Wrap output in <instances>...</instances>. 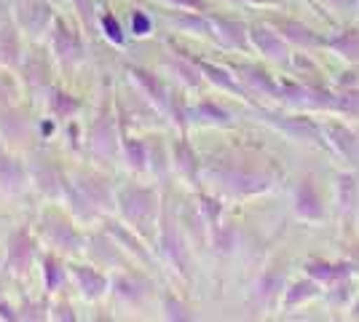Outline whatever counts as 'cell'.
Returning <instances> with one entry per match:
<instances>
[{"instance_id":"1","label":"cell","mask_w":359,"mask_h":322,"mask_svg":"<svg viewBox=\"0 0 359 322\" xmlns=\"http://www.w3.org/2000/svg\"><path fill=\"white\" fill-rule=\"evenodd\" d=\"M118 204L123 217L135 226L140 234H150L156 223V196L148 188H137L129 185L118 194Z\"/></svg>"},{"instance_id":"2","label":"cell","mask_w":359,"mask_h":322,"mask_svg":"<svg viewBox=\"0 0 359 322\" xmlns=\"http://www.w3.org/2000/svg\"><path fill=\"white\" fill-rule=\"evenodd\" d=\"M16 19L25 30L41 35L51 25V6L46 0H16Z\"/></svg>"},{"instance_id":"3","label":"cell","mask_w":359,"mask_h":322,"mask_svg":"<svg viewBox=\"0 0 359 322\" xmlns=\"http://www.w3.org/2000/svg\"><path fill=\"white\" fill-rule=\"evenodd\" d=\"M32 258H35V239L27 231H16L8 242V255H6V266L14 271L16 276L27 274Z\"/></svg>"},{"instance_id":"4","label":"cell","mask_w":359,"mask_h":322,"mask_svg":"<svg viewBox=\"0 0 359 322\" xmlns=\"http://www.w3.org/2000/svg\"><path fill=\"white\" fill-rule=\"evenodd\" d=\"M54 51L60 54V60L65 62H78L81 54H83V43L78 38V32L70 30V25L57 16L54 19Z\"/></svg>"},{"instance_id":"5","label":"cell","mask_w":359,"mask_h":322,"mask_svg":"<svg viewBox=\"0 0 359 322\" xmlns=\"http://www.w3.org/2000/svg\"><path fill=\"white\" fill-rule=\"evenodd\" d=\"M116 145H118V137H116V121L102 113L97 121H94V129H91V148L94 154L102 156V159H110L116 154Z\"/></svg>"},{"instance_id":"6","label":"cell","mask_w":359,"mask_h":322,"mask_svg":"<svg viewBox=\"0 0 359 322\" xmlns=\"http://www.w3.org/2000/svg\"><path fill=\"white\" fill-rule=\"evenodd\" d=\"M78 188L86 194V199L94 204V207H113V188L107 183L105 177H100V175H91V172H83V175H78Z\"/></svg>"},{"instance_id":"7","label":"cell","mask_w":359,"mask_h":322,"mask_svg":"<svg viewBox=\"0 0 359 322\" xmlns=\"http://www.w3.org/2000/svg\"><path fill=\"white\" fill-rule=\"evenodd\" d=\"M43 231H46V236H48L54 245L62 247V250H67V253H73V250H81V247H83V236H81V234H78L70 223L60 220V217L46 220Z\"/></svg>"},{"instance_id":"8","label":"cell","mask_w":359,"mask_h":322,"mask_svg":"<svg viewBox=\"0 0 359 322\" xmlns=\"http://www.w3.org/2000/svg\"><path fill=\"white\" fill-rule=\"evenodd\" d=\"M73 274L78 279V288L83 290L86 298H100V295H105L107 290V276L102 271H97L94 266H73Z\"/></svg>"},{"instance_id":"9","label":"cell","mask_w":359,"mask_h":322,"mask_svg":"<svg viewBox=\"0 0 359 322\" xmlns=\"http://www.w3.org/2000/svg\"><path fill=\"white\" fill-rule=\"evenodd\" d=\"M25 167L11 159V156H6L0 151V191H8V194H19L22 188H25Z\"/></svg>"},{"instance_id":"10","label":"cell","mask_w":359,"mask_h":322,"mask_svg":"<svg viewBox=\"0 0 359 322\" xmlns=\"http://www.w3.org/2000/svg\"><path fill=\"white\" fill-rule=\"evenodd\" d=\"M32 180H35V185L43 191L46 196H60L62 191H65L62 188L65 177L51 164H35L32 167Z\"/></svg>"},{"instance_id":"11","label":"cell","mask_w":359,"mask_h":322,"mask_svg":"<svg viewBox=\"0 0 359 322\" xmlns=\"http://www.w3.org/2000/svg\"><path fill=\"white\" fill-rule=\"evenodd\" d=\"M129 73H132V78L142 86V92L148 94L150 102L166 107V92H164V86H161L158 78L153 76V73H148V70H142V67H129Z\"/></svg>"},{"instance_id":"12","label":"cell","mask_w":359,"mask_h":322,"mask_svg":"<svg viewBox=\"0 0 359 322\" xmlns=\"http://www.w3.org/2000/svg\"><path fill=\"white\" fill-rule=\"evenodd\" d=\"M19 54H22V46H19V32L11 25H0V62L3 65H16L19 62Z\"/></svg>"},{"instance_id":"13","label":"cell","mask_w":359,"mask_h":322,"mask_svg":"<svg viewBox=\"0 0 359 322\" xmlns=\"http://www.w3.org/2000/svg\"><path fill=\"white\" fill-rule=\"evenodd\" d=\"M48 105H51V113H54L57 119H70L75 110L81 107V102L75 100L73 94L62 92V89H51V94H48Z\"/></svg>"},{"instance_id":"14","label":"cell","mask_w":359,"mask_h":322,"mask_svg":"<svg viewBox=\"0 0 359 322\" xmlns=\"http://www.w3.org/2000/svg\"><path fill=\"white\" fill-rule=\"evenodd\" d=\"M161 234H164V236H161V242H164L166 255H169V258L177 263L182 271H185V253H182V242L177 239L175 226L169 223V217H164V229H161Z\"/></svg>"},{"instance_id":"15","label":"cell","mask_w":359,"mask_h":322,"mask_svg":"<svg viewBox=\"0 0 359 322\" xmlns=\"http://www.w3.org/2000/svg\"><path fill=\"white\" fill-rule=\"evenodd\" d=\"M105 231H107V234H110V236H113V239H116V242H118V245L126 247L129 253H135V255H140V258H142V261H145V263H150V255H148V253H145V250H142V245H140V242H137L135 236H132L129 231L123 229L121 223H107Z\"/></svg>"},{"instance_id":"16","label":"cell","mask_w":359,"mask_h":322,"mask_svg":"<svg viewBox=\"0 0 359 322\" xmlns=\"http://www.w3.org/2000/svg\"><path fill=\"white\" fill-rule=\"evenodd\" d=\"M123 151H126V161L132 169H145V161H148V148L140 142V140H123Z\"/></svg>"},{"instance_id":"17","label":"cell","mask_w":359,"mask_h":322,"mask_svg":"<svg viewBox=\"0 0 359 322\" xmlns=\"http://www.w3.org/2000/svg\"><path fill=\"white\" fill-rule=\"evenodd\" d=\"M0 129H3V135L16 140L22 137V132H25V121H22V116L14 113V110H0Z\"/></svg>"},{"instance_id":"18","label":"cell","mask_w":359,"mask_h":322,"mask_svg":"<svg viewBox=\"0 0 359 322\" xmlns=\"http://www.w3.org/2000/svg\"><path fill=\"white\" fill-rule=\"evenodd\" d=\"M43 279L48 290H57L62 285V269H60V261H57L54 255L43 258Z\"/></svg>"},{"instance_id":"19","label":"cell","mask_w":359,"mask_h":322,"mask_svg":"<svg viewBox=\"0 0 359 322\" xmlns=\"http://www.w3.org/2000/svg\"><path fill=\"white\" fill-rule=\"evenodd\" d=\"M113 288H116V293H118V295L129 298V301H137V298L142 295V290H140V282H137L135 276H118V279L113 282Z\"/></svg>"},{"instance_id":"20","label":"cell","mask_w":359,"mask_h":322,"mask_svg":"<svg viewBox=\"0 0 359 322\" xmlns=\"http://www.w3.org/2000/svg\"><path fill=\"white\" fill-rule=\"evenodd\" d=\"M177 161H180V167L194 177L196 175V156L191 154V148H188V142H185V140H180L177 142Z\"/></svg>"},{"instance_id":"21","label":"cell","mask_w":359,"mask_h":322,"mask_svg":"<svg viewBox=\"0 0 359 322\" xmlns=\"http://www.w3.org/2000/svg\"><path fill=\"white\" fill-rule=\"evenodd\" d=\"M102 30H105V35H107V41H110V43H118V46L123 43V32H121V25L110 14L102 16Z\"/></svg>"},{"instance_id":"22","label":"cell","mask_w":359,"mask_h":322,"mask_svg":"<svg viewBox=\"0 0 359 322\" xmlns=\"http://www.w3.org/2000/svg\"><path fill=\"white\" fill-rule=\"evenodd\" d=\"M75 6H78V16H81L83 27L94 32V0H75Z\"/></svg>"},{"instance_id":"23","label":"cell","mask_w":359,"mask_h":322,"mask_svg":"<svg viewBox=\"0 0 359 322\" xmlns=\"http://www.w3.org/2000/svg\"><path fill=\"white\" fill-rule=\"evenodd\" d=\"M198 67H201L204 73H210L212 81H217V83H223L225 89H236V86H233V81H231V78L225 76L223 70H217V67H212V65H198Z\"/></svg>"},{"instance_id":"24","label":"cell","mask_w":359,"mask_h":322,"mask_svg":"<svg viewBox=\"0 0 359 322\" xmlns=\"http://www.w3.org/2000/svg\"><path fill=\"white\" fill-rule=\"evenodd\" d=\"M132 27H135L137 35H148V30H150L148 16H145V14H140V11H137V14L132 16Z\"/></svg>"},{"instance_id":"25","label":"cell","mask_w":359,"mask_h":322,"mask_svg":"<svg viewBox=\"0 0 359 322\" xmlns=\"http://www.w3.org/2000/svg\"><path fill=\"white\" fill-rule=\"evenodd\" d=\"M19 317H30V320H43V314H41V307H38V304H25V314H19Z\"/></svg>"},{"instance_id":"26","label":"cell","mask_w":359,"mask_h":322,"mask_svg":"<svg viewBox=\"0 0 359 322\" xmlns=\"http://www.w3.org/2000/svg\"><path fill=\"white\" fill-rule=\"evenodd\" d=\"M54 317H57V320H75L73 309L67 307V304H60V307L54 309Z\"/></svg>"},{"instance_id":"27","label":"cell","mask_w":359,"mask_h":322,"mask_svg":"<svg viewBox=\"0 0 359 322\" xmlns=\"http://www.w3.org/2000/svg\"><path fill=\"white\" fill-rule=\"evenodd\" d=\"M166 309H169V317H182V320L188 317V314H185V309L177 307V304H175L172 298H166Z\"/></svg>"},{"instance_id":"28","label":"cell","mask_w":359,"mask_h":322,"mask_svg":"<svg viewBox=\"0 0 359 322\" xmlns=\"http://www.w3.org/2000/svg\"><path fill=\"white\" fill-rule=\"evenodd\" d=\"M0 320H19V314L14 311V307H8V304H0Z\"/></svg>"},{"instance_id":"29","label":"cell","mask_w":359,"mask_h":322,"mask_svg":"<svg viewBox=\"0 0 359 322\" xmlns=\"http://www.w3.org/2000/svg\"><path fill=\"white\" fill-rule=\"evenodd\" d=\"M67 135H70V145L78 148V126H70V132H67Z\"/></svg>"},{"instance_id":"30","label":"cell","mask_w":359,"mask_h":322,"mask_svg":"<svg viewBox=\"0 0 359 322\" xmlns=\"http://www.w3.org/2000/svg\"><path fill=\"white\" fill-rule=\"evenodd\" d=\"M172 3H177V6H185V8H198V3H196V0H172Z\"/></svg>"}]
</instances>
